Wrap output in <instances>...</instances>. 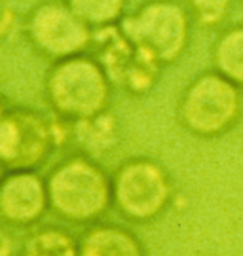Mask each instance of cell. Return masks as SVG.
I'll use <instances>...</instances> for the list:
<instances>
[{
    "mask_svg": "<svg viewBox=\"0 0 243 256\" xmlns=\"http://www.w3.org/2000/svg\"><path fill=\"white\" fill-rule=\"evenodd\" d=\"M114 86L93 54H78L50 64L44 76V97L54 116L69 124L110 108Z\"/></svg>",
    "mask_w": 243,
    "mask_h": 256,
    "instance_id": "cell-1",
    "label": "cell"
},
{
    "mask_svg": "<svg viewBox=\"0 0 243 256\" xmlns=\"http://www.w3.org/2000/svg\"><path fill=\"white\" fill-rule=\"evenodd\" d=\"M50 210L65 222L93 224L112 205V178L88 154L61 160L46 176Z\"/></svg>",
    "mask_w": 243,
    "mask_h": 256,
    "instance_id": "cell-2",
    "label": "cell"
},
{
    "mask_svg": "<svg viewBox=\"0 0 243 256\" xmlns=\"http://www.w3.org/2000/svg\"><path fill=\"white\" fill-rule=\"evenodd\" d=\"M72 124L27 106H8L0 118V165L4 171H36L63 140Z\"/></svg>",
    "mask_w": 243,
    "mask_h": 256,
    "instance_id": "cell-3",
    "label": "cell"
},
{
    "mask_svg": "<svg viewBox=\"0 0 243 256\" xmlns=\"http://www.w3.org/2000/svg\"><path fill=\"white\" fill-rule=\"evenodd\" d=\"M241 93L218 70L198 74L182 90L177 102L180 128L199 138L226 135L241 118Z\"/></svg>",
    "mask_w": 243,
    "mask_h": 256,
    "instance_id": "cell-4",
    "label": "cell"
},
{
    "mask_svg": "<svg viewBox=\"0 0 243 256\" xmlns=\"http://www.w3.org/2000/svg\"><path fill=\"white\" fill-rule=\"evenodd\" d=\"M112 205L122 218L148 224L169 209L175 196L171 174L160 162L146 156L127 158L110 174Z\"/></svg>",
    "mask_w": 243,
    "mask_h": 256,
    "instance_id": "cell-5",
    "label": "cell"
},
{
    "mask_svg": "<svg viewBox=\"0 0 243 256\" xmlns=\"http://www.w3.org/2000/svg\"><path fill=\"white\" fill-rule=\"evenodd\" d=\"M120 27L162 64L175 63L190 40L188 12L173 0H148L124 16Z\"/></svg>",
    "mask_w": 243,
    "mask_h": 256,
    "instance_id": "cell-6",
    "label": "cell"
},
{
    "mask_svg": "<svg viewBox=\"0 0 243 256\" xmlns=\"http://www.w3.org/2000/svg\"><path fill=\"white\" fill-rule=\"evenodd\" d=\"M23 34L36 54L54 63L90 52L95 30L86 25L65 0H42L27 12Z\"/></svg>",
    "mask_w": 243,
    "mask_h": 256,
    "instance_id": "cell-7",
    "label": "cell"
},
{
    "mask_svg": "<svg viewBox=\"0 0 243 256\" xmlns=\"http://www.w3.org/2000/svg\"><path fill=\"white\" fill-rule=\"evenodd\" d=\"M90 52L99 59L110 84L129 97H143L152 92L163 66L127 36L120 25L95 30Z\"/></svg>",
    "mask_w": 243,
    "mask_h": 256,
    "instance_id": "cell-8",
    "label": "cell"
},
{
    "mask_svg": "<svg viewBox=\"0 0 243 256\" xmlns=\"http://www.w3.org/2000/svg\"><path fill=\"white\" fill-rule=\"evenodd\" d=\"M50 209L48 186L36 171H6L0 176V220L16 228L33 226Z\"/></svg>",
    "mask_w": 243,
    "mask_h": 256,
    "instance_id": "cell-9",
    "label": "cell"
},
{
    "mask_svg": "<svg viewBox=\"0 0 243 256\" xmlns=\"http://www.w3.org/2000/svg\"><path fill=\"white\" fill-rule=\"evenodd\" d=\"M78 241L80 256H146L137 234L112 222H93Z\"/></svg>",
    "mask_w": 243,
    "mask_h": 256,
    "instance_id": "cell-10",
    "label": "cell"
},
{
    "mask_svg": "<svg viewBox=\"0 0 243 256\" xmlns=\"http://www.w3.org/2000/svg\"><path fill=\"white\" fill-rule=\"evenodd\" d=\"M72 137L84 154L99 158L116 148L120 140V124L114 112L108 108L91 118L72 124Z\"/></svg>",
    "mask_w": 243,
    "mask_h": 256,
    "instance_id": "cell-11",
    "label": "cell"
},
{
    "mask_svg": "<svg viewBox=\"0 0 243 256\" xmlns=\"http://www.w3.org/2000/svg\"><path fill=\"white\" fill-rule=\"evenodd\" d=\"M21 256H80V241L63 226L46 224L29 234Z\"/></svg>",
    "mask_w": 243,
    "mask_h": 256,
    "instance_id": "cell-12",
    "label": "cell"
},
{
    "mask_svg": "<svg viewBox=\"0 0 243 256\" xmlns=\"http://www.w3.org/2000/svg\"><path fill=\"white\" fill-rule=\"evenodd\" d=\"M213 57L218 72L235 86H243V25L228 28L220 34Z\"/></svg>",
    "mask_w": 243,
    "mask_h": 256,
    "instance_id": "cell-13",
    "label": "cell"
},
{
    "mask_svg": "<svg viewBox=\"0 0 243 256\" xmlns=\"http://www.w3.org/2000/svg\"><path fill=\"white\" fill-rule=\"evenodd\" d=\"M127 0H65V4L93 30L118 25Z\"/></svg>",
    "mask_w": 243,
    "mask_h": 256,
    "instance_id": "cell-14",
    "label": "cell"
},
{
    "mask_svg": "<svg viewBox=\"0 0 243 256\" xmlns=\"http://www.w3.org/2000/svg\"><path fill=\"white\" fill-rule=\"evenodd\" d=\"M194 19L203 27H215L224 19L232 0H186Z\"/></svg>",
    "mask_w": 243,
    "mask_h": 256,
    "instance_id": "cell-15",
    "label": "cell"
},
{
    "mask_svg": "<svg viewBox=\"0 0 243 256\" xmlns=\"http://www.w3.org/2000/svg\"><path fill=\"white\" fill-rule=\"evenodd\" d=\"M0 256H16V241L4 224H0Z\"/></svg>",
    "mask_w": 243,
    "mask_h": 256,
    "instance_id": "cell-16",
    "label": "cell"
},
{
    "mask_svg": "<svg viewBox=\"0 0 243 256\" xmlns=\"http://www.w3.org/2000/svg\"><path fill=\"white\" fill-rule=\"evenodd\" d=\"M14 30V12L10 8H0V40L10 36Z\"/></svg>",
    "mask_w": 243,
    "mask_h": 256,
    "instance_id": "cell-17",
    "label": "cell"
},
{
    "mask_svg": "<svg viewBox=\"0 0 243 256\" xmlns=\"http://www.w3.org/2000/svg\"><path fill=\"white\" fill-rule=\"evenodd\" d=\"M8 110V104L4 101V97H2V93H0V118H2V114Z\"/></svg>",
    "mask_w": 243,
    "mask_h": 256,
    "instance_id": "cell-18",
    "label": "cell"
},
{
    "mask_svg": "<svg viewBox=\"0 0 243 256\" xmlns=\"http://www.w3.org/2000/svg\"><path fill=\"white\" fill-rule=\"evenodd\" d=\"M2 171H4V169H2V165H0V176H2Z\"/></svg>",
    "mask_w": 243,
    "mask_h": 256,
    "instance_id": "cell-19",
    "label": "cell"
}]
</instances>
